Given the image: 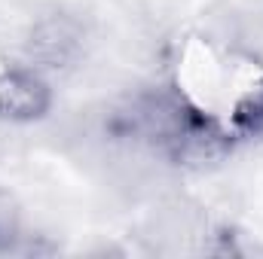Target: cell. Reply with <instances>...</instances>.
<instances>
[{
    "label": "cell",
    "mask_w": 263,
    "mask_h": 259,
    "mask_svg": "<svg viewBox=\"0 0 263 259\" xmlns=\"http://www.w3.org/2000/svg\"><path fill=\"white\" fill-rule=\"evenodd\" d=\"M233 137H260L263 134V79L251 85L230 113Z\"/></svg>",
    "instance_id": "cell-4"
},
{
    "label": "cell",
    "mask_w": 263,
    "mask_h": 259,
    "mask_svg": "<svg viewBox=\"0 0 263 259\" xmlns=\"http://www.w3.org/2000/svg\"><path fill=\"white\" fill-rule=\"evenodd\" d=\"M114 131L150 146L175 165L217 162L233 146V131L178 85H153L114 116Z\"/></svg>",
    "instance_id": "cell-1"
},
{
    "label": "cell",
    "mask_w": 263,
    "mask_h": 259,
    "mask_svg": "<svg viewBox=\"0 0 263 259\" xmlns=\"http://www.w3.org/2000/svg\"><path fill=\"white\" fill-rule=\"evenodd\" d=\"M86 40L83 18L67 9H46L25 31V61L43 73H62L86 55Z\"/></svg>",
    "instance_id": "cell-2"
},
{
    "label": "cell",
    "mask_w": 263,
    "mask_h": 259,
    "mask_svg": "<svg viewBox=\"0 0 263 259\" xmlns=\"http://www.w3.org/2000/svg\"><path fill=\"white\" fill-rule=\"evenodd\" d=\"M55 107V89L49 73L28 64H6L0 70V122L37 125Z\"/></svg>",
    "instance_id": "cell-3"
},
{
    "label": "cell",
    "mask_w": 263,
    "mask_h": 259,
    "mask_svg": "<svg viewBox=\"0 0 263 259\" xmlns=\"http://www.w3.org/2000/svg\"><path fill=\"white\" fill-rule=\"evenodd\" d=\"M25 241H28V232H25L22 207H18L15 195L0 186V256L22 253Z\"/></svg>",
    "instance_id": "cell-5"
}]
</instances>
